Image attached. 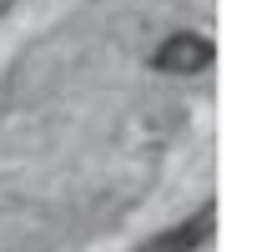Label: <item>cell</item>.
Listing matches in <instances>:
<instances>
[{
	"label": "cell",
	"instance_id": "cell-2",
	"mask_svg": "<svg viewBox=\"0 0 262 252\" xmlns=\"http://www.w3.org/2000/svg\"><path fill=\"white\" fill-rule=\"evenodd\" d=\"M207 237H212V207L192 212L182 227H166V232H157V237H151L141 252H196Z\"/></svg>",
	"mask_w": 262,
	"mask_h": 252
},
{
	"label": "cell",
	"instance_id": "cell-1",
	"mask_svg": "<svg viewBox=\"0 0 262 252\" xmlns=\"http://www.w3.org/2000/svg\"><path fill=\"white\" fill-rule=\"evenodd\" d=\"M212 40L207 35H196V31H177V35H166L162 46H157V56H151V66L157 71H171V76H196V71H207L212 66Z\"/></svg>",
	"mask_w": 262,
	"mask_h": 252
}]
</instances>
